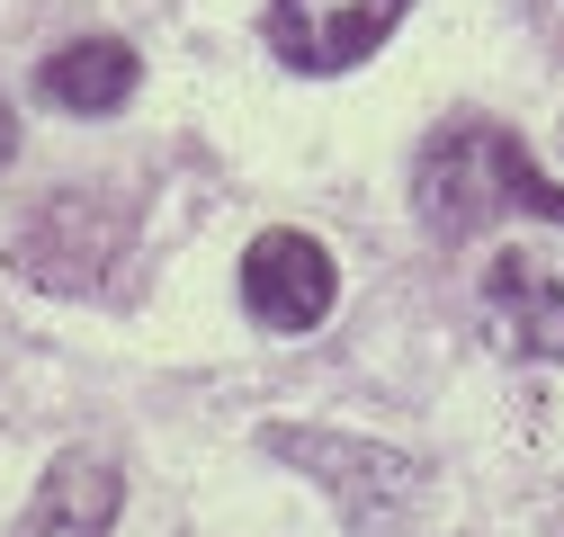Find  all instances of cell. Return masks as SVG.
I'll list each match as a JSON object with an SVG mask.
<instances>
[{
	"instance_id": "obj_1",
	"label": "cell",
	"mask_w": 564,
	"mask_h": 537,
	"mask_svg": "<svg viewBox=\"0 0 564 537\" xmlns=\"http://www.w3.org/2000/svg\"><path fill=\"white\" fill-rule=\"evenodd\" d=\"M412 207H421V224H431L440 242H466V233L502 224V216H546V224H564V188L520 153L511 125L457 117V125H440L431 144H421V162H412Z\"/></svg>"
},
{
	"instance_id": "obj_2",
	"label": "cell",
	"mask_w": 564,
	"mask_h": 537,
	"mask_svg": "<svg viewBox=\"0 0 564 537\" xmlns=\"http://www.w3.org/2000/svg\"><path fill=\"white\" fill-rule=\"evenodd\" d=\"M403 10L412 0H269V45L296 73H349L403 28Z\"/></svg>"
},
{
	"instance_id": "obj_3",
	"label": "cell",
	"mask_w": 564,
	"mask_h": 537,
	"mask_svg": "<svg viewBox=\"0 0 564 537\" xmlns=\"http://www.w3.org/2000/svg\"><path fill=\"white\" fill-rule=\"evenodd\" d=\"M242 305L269 331H314L340 305V268H332V251L314 233H260L242 251Z\"/></svg>"
},
{
	"instance_id": "obj_4",
	"label": "cell",
	"mask_w": 564,
	"mask_h": 537,
	"mask_svg": "<svg viewBox=\"0 0 564 537\" xmlns=\"http://www.w3.org/2000/svg\"><path fill=\"white\" fill-rule=\"evenodd\" d=\"M484 322L502 350H529V359H564V278L529 251H502L484 268Z\"/></svg>"
},
{
	"instance_id": "obj_5",
	"label": "cell",
	"mask_w": 564,
	"mask_h": 537,
	"mask_svg": "<svg viewBox=\"0 0 564 537\" xmlns=\"http://www.w3.org/2000/svg\"><path fill=\"white\" fill-rule=\"evenodd\" d=\"M117 465L99 457V448H63L54 465H45V484L28 493V511H19V528L10 537H108L117 528Z\"/></svg>"
},
{
	"instance_id": "obj_6",
	"label": "cell",
	"mask_w": 564,
	"mask_h": 537,
	"mask_svg": "<svg viewBox=\"0 0 564 537\" xmlns=\"http://www.w3.org/2000/svg\"><path fill=\"white\" fill-rule=\"evenodd\" d=\"M134 81H144V63H134V45H117V36H73L63 54H45V99L73 108V117L126 108Z\"/></svg>"
},
{
	"instance_id": "obj_7",
	"label": "cell",
	"mask_w": 564,
	"mask_h": 537,
	"mask_svg": "<svg viewBox=\"0 0 564 537\" xmlns=\"http://www.w3.org/2000/svg\"><path fill=\"white\" fill-rule=\"evenodd\" d=\"M28 268L45 287H90L99 268H108V251H117V224L108 233H90V197H54V207L28 224Z\"/></svg>"
},
{
	"instance_id": "obj_8",
	"label": "cell",
	"mask_w": 564,
	"mask_h": 537,
	"mask_svg": "<svg viewBox=\"0 0 564 537\" xmlns=\"http://www.w3.org/2000/svg\"><path fill=\"white\" fill-rule=\"evenodd\" d=\"M19 153V117H10V99H0V162Z\"/></svg>"
}]
</instances>
